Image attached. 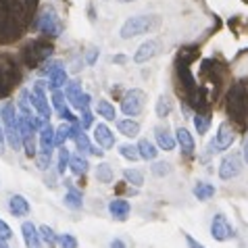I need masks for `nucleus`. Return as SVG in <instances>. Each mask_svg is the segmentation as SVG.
<instances>
[{
	"label": "nucleus",
	"instance_id": "1",
	"mask_svg": "<svg viewBox=\"0 0 248 248\" xmlns=\"http://www.w3.org/2000/svg\"><path fill=\"white\" fill-rule=\"evenodd\" d=\"M38 0H0V44L19 40L31 25Z\"/></svg>",
	"mask_w": 248,
	"mask_h": 248
},
{
	"label": "nucleus",
	"instance_id": "2",
	"mask_svg": "<svg viewBox=\"0 0 248 248\" xmlns=\"http://www.w3.org/2000/svg\"><path fill=\"white\" fill-rule=\"evenodd\" d=\"M158 27H161V17L158 15H136V17H129L121 25L119 36L123 40H132L136 36H144V33L155 31Z\"/></svg>",
	"mask_w": 248,
	"mask_h": 248
},
{
	"label": "nucleus",
	"instance_id": "3",
	"mask_svg": "<svg viewBox=\"0 0 248 248\" xmlns=\"http://www.w3.org/2000/svg\"><path fill=\"white\" fill-rule=\"evenodd\" d=\"M0 117L4 121V134H6V142L13 150H21L23 146V138H21V121H19V115L15 111V105L13 102H6L0 108Z\"/></svg>",
	"mask_w": 248,
	"mask_h": 248
},
{
	"label": "nucleus",
	"instance_id": "4",
	"mask_svg": "<svg viewBox=\"0 0 248 248\" xmlns=\"http://www.w3.org/2000/svg\"><path fill=\"white\" fill-rule=\"evenodd\" d=\"M19 81V67L11 57H0V96H6Z\"/></svg>",
	"mask_w": 248,
	"mask_h": 248
},
{
	"label": "nucleus",
	"instance_id": "5",
	"mask_svg": "<svg viewBox=\"0 0 248 248\" xmlns=\"http://www.w3.org/2000/svg\"><path fill=\"white\" fill-rule=\"evenodd\" d=\"M144 107H146V92L140 90V88H132L121 98V113L127 117L140 115L144 111Z\"/></svg>",
	"mask_w": 248,
	"mask_h": 248
},
{
	"label": "nucleus",
	"instance_id": "6",
	"mask_svg": "<svg viewBox=\"0 0 248 248\" xmlns=\"http://www.w3.org/2000/svg\"><path fill=\"white\" fill-rule=\"evenodd\" d=\"M242 167H244V158H242V153H238V150H232L230 155H225L221 158V163H219V177L225 182L233 180V177H238L242 173Z\"/></svg>",
	"mask_w": 248,
	"mask_h": 248
},
{
	"label": "nucleus",
	"instance_id": "7",
	"mask_svg": "<svg viewBox=\"0 0 248 248\" xmlns=\"http://www.w3.org/2000/svg\"><path fill=\"white\" fill-rule=\"evenodd\" d=\"M33 25H36V30L40 33H44V36H52V38L59 36L61 30H63L61 19H59V15H57V11H54V9H46L42 15L38 17V21Z\"/></svg>",
	"mask_w": 248,
	"mask_h": 248
},
{
	"label": "nucleus",
	"instance_id": "8",
	"mask_svg": "<svg viewBox=\"0 0 248 248\" xmlns=\"http://www.w3.org/2000/svg\"><path fill=\"white\" fill-rule=\"evenodd\" d=\"M211 236L217 240V242H227V240H232L236 236V232H233V225L227 221V217L223 213H215L213 215V221H211Z\"/></svg>",
	"mask_w": 248,
	"mask_h": 248
},
{
	"label": "nucleus",
	"instance_id": "9",
	"mask_svg": "<svg viewBox=\"0 0 248 248\" xmlns=\"http://www.w3.org/2000/svg\"><path fill=\"white\" fill-rule=\"evenodd\" d=\"M50 54H52V46L48 42H44V40H36V42H31L25 48V61L31 69L36 65H40L42 61H46Z\"/></svg>",
	"mask_w": 248,
	"mask_h": 248
},
{
	"label": "nucleus",
	"instance_id": "10",
	"mask_svg": "<svg viewBox=\"0 0 248 248\" xmlns=\"http://www.w3.org/2000/svg\"><path fill=\"white\" fill-rule=\"evenodd\" d=\"M233 140H236V132H233V127L230 125V123L223 121L221 125L217 127V134L211 142V148H213L211 153H223V150H227L232 146Z\"/></svg>",
	"mask_w": 248,
	"mask_h": 248
},
{
	"label": "nucleus",
	"instance_id": "11",
	"mask_svg": "<svg viewBox=\"0 0 248 248\" xmlns=\"http://www.w3.org/2000/svg\"><path fill=\"white\" fill-rule=\"evenodd\" d=\"M30 98H31V107L38 111V115L42 117L44 121L50 119L52 107L48 105V98H46V94H44V81H36V86H33Z\"/></svg>",
	"mask_w": 248,
	"mask_h": 248
},
{
	"label": "nucleus",
	"instance_id": "12",
	"mask_svg": "<svg viewBox=\"0 0 248 248\" xmlns=\"http://www.w3.org/2000/svg\"><path fill=\"white\" fill-rule=\"evenodd\" d=\"M46 73H48V86H50L52 90H59L61 86L67 84V71L61 61H48Z\"/></svg>",
	"mask_w": 248,
	"mask_h": 248
},
{
	"label": "nucleus",
	"instance_id": "13",
	"mask_svg": "<svg viewBox=\"0 0 248 248\" xmlns=\"http://www.w3.org/2000/svg\"><path fill=\"white\" fill-rule=\"evenodd\" d=\"M248 113V100L244 88H236L233 94H230V115H233L236 119H244V115Z\"/></svg>",
	"mask_w": 248,
	"mask_h": 248
},
{
	"label": "nucleus",
	"instance_id": "14",
	"mask_svg": "<svg viewBox=\"0 0 248 248\" xmlns=\"http://www.w3.org/2000/svg\"><path fill=\"white\" fill-rule=\"evenodd\" d=\"M158 48H161L158 40H146V42H142L140 46H138L136 54H134V63H138V65L148 63L150 59H155L158 54Z\"/></svg>",
	"mask_w": 248,
	"mask_h": 248
},
{
	"label": "nucleus",
	"instance_id": "15",
	"mask_svg": "<svg viewBox=\"0 0 248 248\" xmlns=\"http://www.w3.org/2000/svg\"><path fill=\"white\" fill-rule=\"evenodd\" d=\"M21 233H23V242L27 248H42V238H40V230L33 223L25 221L21 225Z\"/></svg>",
	"mask_w": 248,
	"mask_h": 248
},
{
	"label": "nucleus",
	"instance_id": "16",
	"mask_svg": "<svg viewBox=\"0 0 248 248\" xmlns=\"http://www.w3.org/2000/svg\"><path fill=\"white\" fill-rule=\"evenodd\" d=\"M94 140L100 148H113L115 146V134L105 125V123H98V125L94 127Z\"/></svg>",
	"mask_w": 248,
	"mask_h": 248
},
{
	"label": "nucleus",
	"instance_id": "17",
	"mask_svg": "<svg viewBox=\"0 0 248 248\" xmlns=\"http://www.w3.org/2000/svg\"><path fill=\"white\" fill-rule=\"evenodd\" d=\"M129 211H132V206L125 198H113L111 202H108V213L117 219V221H125L129 217Z\"/></svg>",
	"mask_w": 248,
	"mask_h": 248
},
{
	"label": "nucleus",
	"instance_id": "18",
	"mask_svg": "<svg viewBox=\"0 0 248 248\" xmlns=\"http://www.w3.org/2000/svg\"><path fill=\"white\" fill-rule=\"evenodd\" d=\"M155 138H156V146L161 148V150H173L175 148V144H177V140H175V136L169 132V127H156L155 129Z\"/></svg>",
	"mask_w": 248,
	"mask_h": 248
},
{
	"label": "nucleus",
	"instance_id": "19",
	"mask_svg": "<svg viewBox=\"0 0 248 248\" xmlns=\"http://www.w3.org/2000/svg\"><path fill=\"white\" fill-rule=\"evenodd\" d=\"M175 140H177V144L182 146V150H184L186 155H192V153L196 150L194 138H192V134H190L186 127H177V129H175Z\"/></svg>",
	"mask_w": 248,
	"mask_h": 248
},
{
	"label": "nucleus",
	"instance_id": "20",
	"mask_svg": "<svg viewBox=\"0 0 248 248\" xmlns=\"http://www.w3.org/2000/svg\"><path fill=\"white\" fill-rule=\"evenodd\" d=\"M65 98L67 96L63 94V92H59V90H54L52 92V107L57 108V113H59V117H63L65 121H75V117H73V113L67 108V105H65Z\"/></svg>",
	"mask_w": 248,
	"mask_h": 248
},
{
	"label": "nucleus",
	"instance_id": "21",
	"mask_svg": "<svg viewBox=\"0 0 248 248\" xmlns=\"http://www.w3.org/2000/svg\"><path fill=\"white\" fill-rule=\"evenodd\" d=\"M54 129L50 123H44L42 127H40V132H38V136H40V150H52V146H54Z\"/></svg>",
	"mask_w": 248,
	"mask_h": 248
},
{
	"label": "nucleus",
	"instance_id": "22",
	"mask_svg": "<svg viewBox=\"0 0 248 248\" xmlns=\"http://www.w3.org/2000/svg\"><path fill=\"white\" fill-rule=\"evenodd\" d=\"M9 211L15 217H25L27 213H30V202L25 201V196L15 194V196H11V201H9Z\"/></svg>",
	"mask_w": 248,
	"mask_h": 248
},
{
	"label": "nucleus",
	"instance_id": "23",
	"mask_svg": "<svg viewBox=\"0 0 248 248\" xmlns=\"http://www.w3.org/2000/svg\"><path fill=\"white\" fill-rule=\"evenodd\" d=\"M65 96H67V100L71 102L75 108H78L81 96H84V92H81V81H78V79L67 81V86H65Z\"/></svg>",
	"mask_w": 248,
	"mask_h": 248
},
{
	"label": "nucleus",
	"instance_id": "24",
	"mask_svg": "<svg viewBox=\"0 0 248 248\" xmlns=\"http://www.w3.org/2000/svg\"><path fill=\"white\" fill-rule=\"evenodd\" d=\"M117 129H119V134L125 136V138H136L140 134V123L134 121L132 117H129V119H119L117 121Z\"/></svg>",
	"mask_w": 248,
	"mask_h": 248
},
{
	"label": "nucleus",
	"instance_id": "25",
	"mask_svg": "<svg viewBox=\"0 0 248 248\" xmlns=\"http://www.w3.org/2000/svg\"><path fill=\"white\" fill-rule=\"evenodd\" d=\"M138 150H140V156L144 158V161H155L161 148H158L155 142H150V140H146V138H142V140L138 142Z\"/></svg>",
	"mask_w": 248,
	"mask_h": 248
},
{
	"label": "nucleus",
	"instance_id": "26",
	"mask_svg": "<svg viewBox=\"0 0 248 248\" xmlns=\"http://www.w3.org/2000/svg\"><path fill=\"white\" fill-rule=\"evenodd\" d=\"M194 196L198 198V201H202V202H206V201H211L213 196H215V192H217V188L213 184H206V182H198L196 186H194Z\"/></svg>",
	"mask_w": 248,
	"mask_h": 248
},
{
	"label": "nucleus",
	"instance_id": "27",
	"mask_svg": "<svg viewBox=\"0 0 248 248\" xmlns=\"http://www.w3.org/2000/svg\"><path fill=\"white\" fill-rule=\"evenodd\" d=\"M69 169H71L75 175H86L88 169H90V165H88V158L79 153V155L71 156V161H69Z\"/></svg>",
	"mask_w": 248,
	"mask_h": 248
},
{
	"label": "nucleus",
	"instance_id": "28",
	"mask_svg": "<svg viewBox=\"0 0 248 248\" xmlns=\"http://www.w3.org/2000/svg\"><path fill=\"white\" fill-rule=\"evenodd\" d=\"M171 108H173V100H171V96H167V94H161V96H158L156 107H155L158 119H165V117H169Z\"/></svg>",
	"mask_w": 248,
	"mask_h": 248
},
{
	"label": "nucleus",
	"instance_id": "29",
	"mask_svg": "<svg viewBox=\"0 0 248 248\" xmlns=\"http://www.w3.org/2000/svg\"><path fill=\"white\" fill-rule=\"evenodd\" d=\"M65 206H69V209H73V211H79L81 206H84V198H81V192L69 188V192L65 194Z\"/></svg>",
	"mask_w": 248,
	"mask_h": 248
},
{
	"label": "nucleus",
	"instance_id": "30",
	"mask_svg": "<svg viewBox=\"0 0 248 248\" xmlns=\"http://www.w3.org/2000/svg\"><path fill=\"white\" fill-rule=\"evenodd\" d=\"M96 111H98L100 117H105L107 121H115V117H117L115 107L108 100H98V105H96Z\"/></svg>",
	"mask_w": 248,
	"mask_h": 248
},
{
	"label": "nucleus",
	"instance_id": "31",
	"mask_svg": "<svg viewBox=\"0 0 248 248\" xmlns=\"http://www.w3.org/2000/svg\"><path fill=\"white\" fill-rule=\"evenodd\" d=\"M30 90H21V94H19V100H17V107L19 111H21V115L25 117H33L31 115V98H30Z\"/></svg>",
	"mask_w": 248,
	"mask_h": 248
},
{
	"label": "nucleus",
	"instance_id": "32",
	"mask_svg": "<svg viewBox=\"0 0 248 248\" xmlns=\"http://www.w3.org/2000/svg\"><path fill=\"white\" fill-rule=\"evenodd\" d=\"M38 230H40V238H42V242H44L48 248H54V246H57L59 238H57V233L52 232V227H48V225H40Z\"/></svg>",
	"mask_w": 248,
	"mask_h": 248
},
{
	"label": "nucleus",
	"instance_id": "33",
	"mask_svg": "<svg viewBox=\"0 0 248 248\" xmlns=\"http://www.w3.org/2000/svg\"><path fill=\"white\" fill-rule=\"evenodd\" d=\"M69 138H71V125L61 123L54 132V146H65V140H69Z\"/></svg>",
	"mask_w": 248,
	"mask_h": 248
},
{
	"label": "nucleus",
	"instance_id": "34",
	"mask_svg": "<svg viewBox=\"0 0 248 248\" xmlns=\"http://www.w3.org/2000/svg\"><path fill=\"white\" fill-rule=\"evenodd\" d=\"M96 177H98L100 184H111L113 182V169H111V165L100 163L98 167H96Z\"/></svg>",
	"mask_w": 248,
	"mask_h": 248
},
{
	"label": "nucleus",
	"instance_id": "35",
	"mask_svg": "<svg viewBox=\"0 0 248 248\" xmlns=\"http://www.w3.org/2000/svg\"><path fill=\"white\" fill-rule=\"evenodd\" d=\"M194 127H196L198 136L206 134V132H209V127H211V117L209 115H202V113H196L194 115Z\"/></svg>",
	"mask_w": 248,
	"mask_h": 248
},
{
	"label": "nucleus",
	"instance_id": "36",
	"mask_svg": "<svg viewBox=\"0 0 248 248\" xmlns=\"http://www.w3.org/2000/svg\"><path fill=\"white\" fill-rule=\"evenodd\" d=\"M119 155L123 158H127V161H138L140 156V150H138V146H134V144H121L119 146Z\"/></svg>",
	"mask_w": 248,
	"mask_h": 248
},
{
	"label": "nucleus",
	"instance_id": "37",
	"mask_svg": "<svg viewBox=\"0 0 248 248\" xmlns=\"http://www.w3.org/2000/svg\"><path fill=\"white\" fill-rule=\"evenodd\" d=\"M123 177H125L127 184L136 186V188H140L144 184V175H142V171H138V169H125L123 171Z\"/></svg>",
	"mask_w": 248,
	"mask_h": 248
},
{
	"label": "nucleus",
	"instance_id": "38",
	"mask_svg": "<svg viewBox=\"0 0 248 248\" xmlns=\"http://www.w3.org/2000/svg\"><path fill=\"white\" fill-rule=\"evenodd\" d=\"M52 161V150H38V155H36V163H38V167L40 169H48V165H50Z\"/></svg>",
	"mask_w": 248,
	"mask_h": 248
},
{
	"label": "nucleus",
	"instance_id": "39",
	"mask_svg": "<svg viewBox=\"0 0 248 248\" xmlns=\"http://www.w3.org/2000/svg\"><path fill=\"white\" fill-rule=\"evenodd\" d=\"M75 144H78V150H79V153H94L92 144H90V140H88V136H86L84 132H79V136L75 138Z\"/></svg>",
	"mask_w": 248,
	"mask_h": 248
},
{
	"label": "nucleus",
	"instance_id": "40",
	"mask_svg": "<svg viewBox=\"0 0 248 248\" xmlns=\"http://www.w3.org/2000/svg\"><path fill=\"white\" fill-rule=\"evenodd\" d=\"M150 171H153L156 177H165V175H169V173H171V165H169V163H165V161H156L153 167H150Z\"/></svg>",
	"mask_w": 248,
	"mask_h": 248
},
{
	"label": "nucleus",
	"instance_id": "41",
	"mask_svg": "<svg viewBox=\"0 0 248 248\" xmlns=\"http://www.w3.org/2000/svg\"><path fill=\"white\" fill-rule=\"evenodd\" d=\"M69 161H71V155H69V150L65 146H61V150H59V173L61 175H63L65 169L69 167Z\"/></svg>",
	"mask_w": 248,
	"mask_h": 248
},
{
	"label": "nucleus",
	"instance_id": "42",
	"mask_svg": "<svg viewBox=\"0 0 248 248\" xmlns=\"http://www.w3.org/2000/svg\"><path fill=\"white\" fill-rule=\"evenodd\" d=\"M59 246L61 248H78V238L71 236V233H63L59 238Z\"/></svg>",
	"mask_w": 248,
	"mask_h": 248
},
{
	"label": "nucleus",
	"instance_id": "43",
	"mask_svg": "<svg viewBox=\"0 0 248 248\" xmlns=\"http://www.w3.org/2000/svg\"><path fill=\"white\" fill-rule=\"evenodd\" d=\"M92 113H90V108L88 111H81V115H79V125H81V129H86V127H90L92 125Z\"/></svg>",
	"mask_w": 248,
	"mask_h": 248
},
{
	"label": "nucleus",
	"instance_id": "44",
	"mask_svg": "<svg viewBox=\"0 0 248 248\" xmlns=\"http://www.w3.org/2000/svg\"><path fill=\"white\" fill-rule=\"evenodd\" d=\"M0 236L6 238V240H11V238H13V230L9 227V223L2 221V219H0Z\"/></svg>",
	"mask_w": 248,
	"mask_h": 248
},
{
	"label": "nucleus",
	"instance_id": "45",
	"mask_svg": "<svg viewBox=\"0 0 248 248\" xmlns=\"http://www.w3.org/2000/svg\"><path fill=\"white\" fill-rule=\"evenodd\" d=\"M184 238H186V244H188V248H206L202 242H198V240H194V238H192L190 233H186Z\"/></svg>",
	"mask_w": 248,
	"mask_h": 248
},
{
	"label": "nucleus",
	"instance_id": "46",
	"mask_svg": "<svg viewBox=\"0 0 248 248\" xmlns=\"http://www.w3.org/2000/svg\"><path fill=\"white\" fill-rule=\"evenodd\" d=\"M88 107H90V96H88V94H84V96H81V100H79V111H88Z\"/></svg>",
	"mask_w": 248,
	"mask_h": 248
},
{
	"label": "nucleus",
	"instance_id": "47",
	"mask_svg": "<svg viewBox=\"0 0 248 248\" xmlns=\"http://www.w3.org/2000/svg\"><path fill=\"white\" fill-rule=\"evenodd\" d=\"M108 248H127V246H125V242H123L121 238H115V240H111V244H108Z\"/></svg>",
	"mask_w": 248,
	"mask_h": 248
},
{
	"label": "nucleus",
	"instance_id": "48",
	"mask_svg": "<svg viewBox=\"0 0 248 248\" xmlns=\"http://www.w3.org/2000/svg\"><path fill=\"white\" fill-rule=\"evenodd\" d=\"M242 158H244V163L248 165V136H246V140H244V146H242Z\"/></svg>",
	"mask_w": 248,
	"mask_h": 248
},
{
	"label": "nucleus",
	"instance_id": "49",
	"mask_svg": "<svg viewBox=\"0 0 248 248\" xmlns=\"http://www.w3.org/2000/svg\"><path fill=\"white\" fill-rule=\"evenodd\" d=\"M4 140H6V134H4L2 125H0V153H4Z\"/></svg>",
	"mask_w": 248,
	"mask_h": 248
},
{
	"label": "nucleus",
	"instance_id": "50",
	"mask_svg": "<svg viewBox=\"0 0 248 248\" xmlns=\"http://www.w3.org/2000/svg\"><path fill=\"white\" fill-rule=\"evenodd\" d=\"M0 248H11L9 244H6V238H2V236H0Z\"/></svg>",
	"mask_w": 248,
	"mask_h": 248
},
{
	"label": "nucleus",
	"instance_id": "51",
	"mask_svg": "<svg viewBox=\"0 0 248 248\" xmlns=\"http://www.w3.org/2000/svg\"><path fill=\"white\" fill-rule=\"evenodd\" d=\"M96 52H98V50H92V52H90V57H88V63H94V59H96Z\"/></svg>",
	"mask_w": 248,
	"mask_h": 248
},
{
	"label": "nucleus",
	"instance_id": "52",
	"mask_svg": "<svg viewBox=\"0 0 248 248\" xmlns=\"http://www.w3.org/2000/svg\"><path fill=\"white\" fill-rule=\"evenodd\" d=\"M117 2H123V4H125V2H134V0H117Z\"/></svg>",
	"mask_w": 248,
	"mask_h": 248
}]
</instances>
